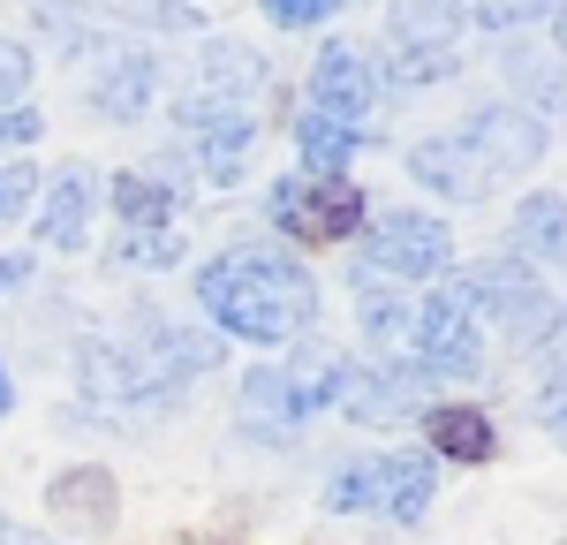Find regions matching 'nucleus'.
I'll list each match as a JSON object with an SVG mask.
<instances>
[{
    "instance_id": "nucleus-1",
    "label": "nucleus",
    "mask_w": 567,
    "mask_h": 545,
    "mask_svg": "<svg viewBox=\"0 0 567 545\" xmlns=\"http://www.w3.org/2000/svg\"><path fill=\"white\" fill-rule=\"evenodd\" d=\"M197 304L243 341H288L318 318V280L288 250L258 243V250H227L197 272Z\"/></svg>"
},
{
    "instance_id": "nucleus-2",
    "label": "nucleus",
    "mask_w": 567,
    "mask_h": 545,
    "mask_svg": "<svg viewBox=\"0 0 567 545\" xmlns=\"http://www.w3.org/2000/svg\"><path fill=\"white\" fill-rule=\"evenodd\" d=\"M326 387H333V363H318V371L258 363L243 379V424H250V440H296L310 417L326 409Z\"/></svg>"
},
{
    "instance_id": "nucleus-3",
    "label": "nucleus",
    "mask_w": 567,
    "mask_h": 545,
    "mask_svg": "<svg viewBox=\"0 0 567 545\" xmlns=\"http://www.w3.org/2000/svg\"><path fill=\"white\" fill-rule=\"evenodd\" d=\"M363 266L393 272V280H432L454 266V235L432 213H386V220L363 235Z\"/></svg>"
},
{
    "instance_id": "nucleus-4",
    "label": "nucleus",
    "mask_w": 567,
    "mask_h": 545,
    "mask_svg": "<svg viewBox=\"0 0 567 545\" xmlns=\"http://www.w3.org/2000/svg\"><path fill=\"white\" fill-rule=\"evenodd\" d=\"M272 220L296 227V235H310V243H341V235H355V220H363V189L355 182H280L272 189Z\"/></svg>"
},
{
    "instance_id": "nucleus-5",
    "label": "nucleus",
    "mask_w": 567,
    "mask_h": 545,
    "mask_svg": "<svg viewBox=\"0 0 567 545\" xmlns=\"http://www.w3.org/2000/svg\"><path fill=\"white\" fill-rule=\"evenodd\" d=\"M416 363H432V371H477V318H470L462 280L439 288L432 304H416Z\"/></svg>"
},
{
    "instance_id": "nucleus-6",
    "label": "nucleus",
    "mask_w": 567,
    "mask_h": 545,
    "mask_svg": "<svg viewBox=\"0 0 567 545\" xmlns=\"http://www.w3.org/2000/svg\"><path fill=\"white\" fill-rule=\"evenodd\" d=\"M462 296H470V311L484 304V311L499 318V326H515V333H529V326H545V318H553V296H545V288H537V280H529L515 258H492V266H477L470 280H462Z\"/></svg>"
},
{
    "instance_id": "nucleus-7",
    "label": "nucleus",
    "mask_w": 567,
    "mask_h": 545,
    "mask_svg": "<svg viewBox=\"0 0 567 545\" xmlns=\"http://www.w3.org/2000/svg\"><path fill=\"white\" fill-rule=\"evenodd\" d=\"M250 84H258V53H250V45H213V53H205V76L175 99V114L197 122V130H213V122L235 114V91H250Z\"/></svg>"
},
{
    "instance_id": "nucleus-8",
    "label": "nucleus",
    "mask_w": 567,
    "mask_h": 545,
    "mask_svg": "<svg viewBox=\"0 0 567 545\" xmlns=\"http://www.w3.org/2000/svg\"><path fill=\"white\" fill-rule=\"evenodd\" d=\"M409 175L446 189V197H484L492 189V160H484L470 136H432V144L409 152Z\"/></svg>"
},
{
    "instance_id": "nucleus-9",
    "label": "nucleus",
    "mask_w": 567,
    "mask_h": 545,
    "mask_svg": "<svg viewBox=\"0 0 567 545\" xmlns=\"http://www.w3.org/2000/svg\"><path fill=\"white\" fill-rule=\"evenodd\" d=\"M470 144L492 160V175H499V167H515V175H523V167H537V160H545V122H537V114H523V106H492V114H477Z\"/></svg>"
},
{
    "instance_id": "nucleus-10",
    "label": "nucleus",
    "mask_w": 567,
    "mask_h": 545,
    "mask_svg": "<svg viewBox=\"0 0 567 545\" xmlns=\"http://www.w3.org/2000/svg\"><path fill=\"white\" fill-rule=\"evenodd\" d=\"M310 91H318V114L363 122V106H371V61H355L349 45H333V53H318V69H310Z\"/></svg>"
},
{
    "instance_id": "nucleus-11",
    "label": "nucleus",
    "mask_w": 567,
    "mask_h": 545,
    "mask_svg": "<svg viewBox=\"0 0 567 545\" xmlns=\"http://www.w3.org/2000/svg\"><path fill=\"white\" fill-rule=\"evenodd\" d=\"M91 175L84 167H69V175H53V197H45V213H39V243H53V250H76L84 243V227H91Z\"/></svg>"
},
{
    "instance_id": "nucleus-12",
    "label": "nucleus",
    "mask_w": 567,
    "mask_h": 545,
    "mask_svg": "<svg viewBox=\"0 0 567 545\" xmlns=\"http://www.w3.org/2000/svg\"><path fill=\"white\" fill-rule=\"evenodd\" d=\"M152 91H159V69H152L144 53H130V61H114V69L99 76V91H91V106H99L106 122H136V114L152 106Z\"/></svg>"
},
{
    "instance_id": "nucleus-13",
    "label": "nucleus",
    "mask_w": 567,
    "mask_h": 545,
    "mask_svg": "<svg viewBox=\"0 0 567 545\" xmlns=\"http://www.w3.org/2000/svg\"><path fill=\"white\" fill-rule=\"evenodd\" d=\"M432 485H439L432 454H393V462H379V507H393L401 523H416L432 507Z\"/></svg>"
},
{
    "instance_id": "nucleus-14",
    "label": "nucleus",
    "mask_w": 567,
    "mask_h": 545,
    "mask_svg": "<svg viewBox=\"0 0 567 545\" xmlns=\"http://www.w3.org/2000/svg\"><path fill=\"white\" fill-rule=\"evenodd\" d=\"M296 144H303L310 175L333 182V175H341V160L355 152V122H341V114H310V122H296Z\"/></svg>"
},
{
    "instance_id": "nucleus-15",
    "label": "nucleus",
    "mask_w": 567,
    "mask_h": 545,
    "mask_svg": "<svg viewBox=\"0 0 567 545\" xmlns=\"http://www.w3.org/2000/svg\"><path fill=\"white\" fill-rule=\"evenodd\" d=\"M432 448L439 454H454V462H484L492 454V417L484 409H432Z\"/></svg>"
},
{
    "instance_id": "nucleus-16",
    "label": "nucleus",
    "mask_w": 567,
    "mask_h": 545,
    "mask_svg": "<svg viewBox=\"0 0 567 545\" xmlns=\"http://www.w3.org/2000/svg\"><path fill=\"white\" fill-rule=\"evenodd\" d=\"M250 144H258V130H250L243 114H227V122H213V130H205V152H197V167H205V182H235V167L250 160Z\"/></svg>"
},
{
    "instance_id": "nucleus-17",
    "label": "nucleus",
    "mask_w": 567,
    "mask_h": 545,
    "mask_svg": "<svg viewBox=\"0 0 567 545\" xmlns=\"http://www.w3.org/2000/svg\"><path fill=\"white\" fill-rule=\"evenodd\" d=\"M560 235H567V205L560 197H523V213H515V250L523 258H545V250H560Z\"/></svg>"
},
{
    "instance_id": "nucleus-18",
    "label": "nucleus",
    "mask_w": 567,
    "mask_h": 545,
    "mask_svg": "<svg viewBox=\"0 0 567 545\" xmlns=\"http://www.w3.org/2000/svg\"><path fill=\"white\" fill-rule=\"evenodd\" d=\"M53 515H76V523H106L114 515V477L106 470H76L53 485Z\"/></svg>"
},
{
    "instance_id": "nucleus-19",
    "label": "nucleus",
    "mask_w": 567,
    "mask_h": 545,
    "mask_svg": "<svg viewBox=\"0 0 567 545\" xmlns=\"http://www.w3.org/2000/svg\"><path fill=\"white\" fill-rule=\"evenodd\" d=\"M114 213L130 227H159L175 213V189L167 182H144V175H114Z\"/></svg>"
},
{
    "instance_id": "nucleus-20",
    "label": "nucleus",
    "mask_w": 567,
    "mask_h": 545,
    "mask_svg": "<svg viewBox=\"0 0 567 545\" xmlns=\"http://www.w3.org/2000/svg\"><path fill=\"white\" fill-rule=\"evenodd\" d=\"M454 23H462V8H454V0H401V8H393V31H401V39H416V45H439Z\"/></svg>"
},
{
    "instance_id": "nucleus-21",
    "label": "nucleus",
    "mask_w": 567,
    "mask_h": 545,
    "mask_svg": "<svg viewBox=\"0 0 567 545\" xmlns=\"http://www.w3.org/2000/svg\"><path fill=\"white\" fill-rule=\"evenodd\" d=\"M401 91H416V84H439V76H454V45H401L393 53V69H386Z\"/></svg>"
},
{
    "instance_id": "nucleus-22",
    "label": "nucleus",
    "mask_w": 567,
    "mask_h": 545,
    "mask_svg": "<svg viewBox=\"0 0 567 545\" xmlns=\"http://www.w3.org/2000/svg\"><path fill=\"white\" fill-rule=\"evenodd\" d=\"M326 507H333V515H363V507H379V462H349V470L326 485Z\"/></svg>"
},
{
    "instance_id": "nucleus-23",
    "label": "nucleus",
    "mask_w": 567,
    "mask_h": 545,
    "mask_svg": "<svg viewBox=\"0 0 567 545\" xmlns=\"http://www.w3.org/2000/svg\"><path fill=\"white\" fill-rule=\"evenodd\" d=\"M99 8H114V16H136V23H152V31H189V23H197L182 0H99Z\"/></svg>"
},
{
    "instance_id": "nucleus-24",
    "label": "nucleus",
    "mask_w": 567,
    "mask_h": 545,
    "mask_svg": "<svg viewBox=\"0 0 567 545\" xmlns=\"http://www.w3.org/2000/svg\"><path fill=\"white\" fill-rule=\"evenodd\" d=\"M560 0H477V31H507V23H529V16H553Z\"/></svg>"
},
{
    "instance_id": "nucleus-25",
    "label": "nucleus",
    "mask_w": 567,
    "mask_h": 545,
    "mask_svg": "<svg viewBox=\"0 0 567 545\" xmlns=\"http://www.w3.org/2000/svg\"><path fill=\"white\" fill-rule=\"evenodd\" d=\"M122 258H130V266H175L182 243H175V235H159V227H136L130 243H122Z\"/></svg>"
},
{
    "instance_id": "nucleus-26",
    "label": "nucleus",
    "mask_w": 567,
    "mask_h": 545,
    "mask_svg": "<svg viewBox=\"0 0 567 545\" xmlns=\"http://www.w3.org/2000/svg\"><path fill=\"white\" fill-rule=\"evenodd\" d=\"M515 84H523L529 99H545L553 114H567V76H560V69H537V61H515Z\"/></svg>"
},
{
    "instance_id": "nucleus-27",
    "label": "nucleus",
    "mask_w": 567,
    "mask_h": 545,
    "mask_svg": "<svg viewBox=\"0 0 567 545\" xmlns=\"http://www.w3.org/2000/svg\"><path fill=\"white\" fill-rule=\"evenodd\" d=\"M537 417L560 432V448H567V371H545L537 379Z\"/></svg>"
},
{
    "instance_id": "nucleus-28",
    "label": "nucleus",
    "mask_w": 567,
    "mask_h": 545,
    "mask_svg": "<svg viewBox=\"0 0 567 545\" xmlns=\"http://www.w3.org/2000/svg\"><path fill=\"white\" fill-rule=\"evenodd\" d=\"M341 0H265V16L272 23H288V31H303V23H326Z\"/></svg>"
},
{
    "instance_id": "nucleus-29",
    "label": "nucleus",
    "mask_w": 567,
    "mask_h": 545,
    "mask_svg": "<svg viewBox=\"0 0 567 545\" xmlns=\"http://www.w3.org/2000/svg\"><path fill=\"white\" fill-rule=\"evenodd\" d=\"M31 167H0V220H16V213H23V205H31Z\"/></svg>"
},
{
    "instance_id": "nucleus-30",
    "label": "nucleus",
    "mask_w": 567,
    "mask_h": 545,
    "mask_svg": "<svg viewBox=\"0 0 567 545\" xmlns=\"http://www.w3.org/2000/svg\"><path fill=\"white\" fill-rule=\"evenodd\" d=\"M537 357H545V371H567V311H553L537 326Z\"/></svg>"
},
{
    "instance_id": "nucleus-31",
    "label": "nucleus",
    "mask_w": 567,
    "mask_h": 545,
    "mask_svg": "<svg viewBox=\"0 0 567 545\" xmlns=\"http://www.w3.org/2000/svg\"><path fill=\"white\" fill-rule=\"evenodd\" d=\"M23 84H31V61H23L16 45H0V106H8V99H16Z\"/></svg>"
},
{
    "instance_id": "nucleus-32",
    "label": "nucleus",
    "mask_w": 567,
    "mask_h": 545,
    "mask_svg": "<svg viewBox=\"0 0 567 545\" xmlns=\"http://www.w3.org/2000/svg\"><path fill=\"white\" fill-rule=\"evenodd\" d=\"M39 136V114L31 106H0V144H31Z\"/></svg>"
},
{
    "instance_id": "nucleus-33",
    "label": "nucleus",
    "mask_w": 567,
    "mask_h": 545,
    "mask_svg": "<svg viewBox=\"0 0 567 545\" xmlns=\"http://www.w3.org/2000/svg\"><path fill=\"white\" fill-rule=\"evenodd\" d=\"M23 280H31V258H8V266H0V296H8V288H23Z\"/></svg>"
},
{
    "instance_id": "nucleus-34",
    "label": "nucleus",
    "mask_w": 567,
    "mask_h": 545,
    "mask_svg": "<svg viewBox=\"0 0 567 545\" xmlns=\"http://www.w3.org/2000/svg\"><path fill=\"white\" fill-rule=\"evenodd\" d=\"M560 53H567V8H560Z\"/></svg>"
},
{
    "instance_id": "nucleus-35",
    "label": "nucleus",
    "mask_w": 567,
    "mask_h": 545,
    "mask_svg": "<svg viewBox=\"0 0 567 545\" xmlns=\"http://www.w3.org/2000/svg\"><path fill=\"white\" fill-rule=\"evenodd\" d=\"M0 417H8V379H0Z\"/></svg>"
}]
</instances>
